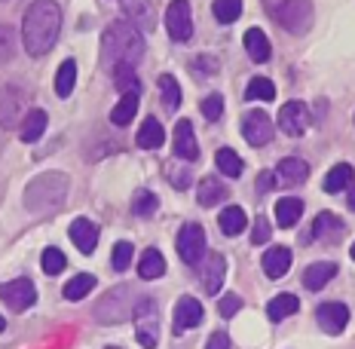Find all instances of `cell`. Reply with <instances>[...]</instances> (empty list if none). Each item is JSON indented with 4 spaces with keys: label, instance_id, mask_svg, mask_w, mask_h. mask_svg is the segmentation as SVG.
Masks as SVG:
<instances>
[{
    "label": "cell",
    "instance_id": "6da1fadb",
    "mask_svg": "<svg viewBox=\"0 0 355 349\" xmlns=\"http://www.w3.org/2000/svg\"><path fill=\"white\" fill-rule=\"evenodd\" d=\"M62 28V6L55 0H34L21 19V40L31 56H46L58 40Z\"/></svg>",
    "mask_w": 355,
    "mask_h": 349
},
{
    "label": "cell",
    "instance_id": "7a4b0ae2",
    "mask_svg": "<svg viewBox=\"0 0 355 349\" xmlns=\"http://www.w3.org/2000/svg\"><path fill=\"white\" fill-rule=\"evenodd\" d=\"M144 37H141V28L132 25V22H114V25L105 31L101 37V58L107 65H132L135 68L138 62L144 58Z\"/></svg>",
    "mask_w": 355,
    "mask_h": 349
},
{
    "label": "cell",
    "instance_id": "3957f363",
    "mask_svg": "<svg viewBox=\"0 0 355 349\" xmlns=\"http://www.w3.org/2000/svg\"><path fill=\"white\" fill-rule=\"evenodd\" d=\"M68 196V178L62 172H46L40 178H34L25 190V205L31 212H49L58 209Z\"/></svg>",
    "mask_w": 355,
    "mask_h": 349
},
{
    "label": "cell",
    "instance_id": "277c9868",
    "mask_svg": "<svg viewBox=\"0 0 355 349\" xmlns=\"http://www.w3.org/2000/svg\"><path fill=\"white\" fill-rule=\"evenodd\" d=\"M132 318H135V337L144 349H157L159 343V318H157V303L147 294H141L135 300V309H132Z\"/></svg>",
    "mask_w": 355,
    "mask_h": 349
},
{
    "label": "cell",
    "instance_id": "5b68a950",
    "mask_svg": "<svg viewBox=\"0 0 355 349\" xmlns=\"http://www.w3.org/2000/svg\"><path fill=\"white\" fill-rule=\"evenodd\" d=\"M272 16L288 34H306L313 25V6H309V0H282L272 10Z\"/></svg>",
    "mask_w": 355,
    "mask_h": 349
},
{
    "label": "cell",
    "instance_id": "8992f818",
    "mask_svg": "<svg viewBox=\"0 0 355 349\" xmlns=\"http://www.w3.org/2000/svg\"><path fill=\"white\" fill-rule=\"evenodd\" d=\"M25 114H28V95L19 86L0 89V126L3 129H16L25 120Z\"/></svg>",
    "mask_w": 355,
    "mask_h": 349
},
{
    "label": "cell",
    "instance_id": "52a82bcc",
    "mask_svg": "<svg viewBox=\"0 0 355 349\" xmlns=\"http://www.w3.org/2000/svg\"><path fill=\"white\" fill-rule=\"evenodd\" d=\"M178 255H181L184 264L196 266L199 261L205 257V230L202 224H184L181 230H178Z\"/></svg>",
    "mask_w": 355,
    "mask_h": 349
},
{
    "label": "cell",
    "instance_id": "ba28073f",
    "mask_svg": "<svg viewBox=\"0 0 355 349\" xmlns=\"http://www.w3.org/2000/svg\"><path fill=\"white\" fill-rule=\"evenodd\" d=\"M272 135H276V126H272L270 114H263V110H248V114L242 117V138H245L251 147L270 144Z\"/></svg>",
    "mask_w": 355,
    "mask_h": 349
},
{
    "label": "cell",
    "instance_id": "9c48e42d",
    "mask_svg": "<svg viewBox=\"0 0 355 349\" xmlns=\"http://www.w3.org/2000/svg\"><path fill=\"white\" fill-rule=\"evenodd\" d=\"M0 300L12 309V313H25L28 307H34L37 300V288L31 285V279H12L0 285Z\"/></svg>",
    "mask_w": 355,
    "mask_h": 349
},
{
    "label": "cell",
    "instance_id": "30bf717a",
    "mask_svg": "<svg viewBox=\"0 0 355 349\" xmlns=\"http://www.w3.org/2000/svg\"><path fill=\"white\" fill-rule=\"evenodd\" d=\"M166 28H168V37L178 43L190 40L193 37V16H190V3L187 0H172L166 10Z\"/></svg>",
    "mask_w": 355,
    "mask_h": 349
},
{
    "label": "cell",
    "instance_id": "8fae6325",
    "mask_svg": "<svg viewBox=\"0 0 355 349\" xmlns=\"http://www.w3.org/2000/svg\"><path fill=\"white\" fill-rule=\"evenodd\" d=\"M125 291H129V288H114V291L105 297V303H98V307H95V316H98L105 325H120V322L129 318L132 309H135L129 303V297H123Z\"/></svg>",
    "mask_w": 355,
    "mask_h": 349
},
{
    "label": "cell",
    "instance_id": "7c38bea8",
    "mask_svg": "<svg viewBox=\"0 0 355 349\" xmlns=\"http://www.w3.org/2000/svg\"><path fill=\"white\" fill-rule=\"evenodd\" d=\"M309 123H313V117H309V108L303 105V101H288V105H282V110H279V129L291 138L303 135V132L309 129Z\"/></svg>",
    "mask_w": 355,
    "mask_h": 349
},
{
    "label": "cell",
    "instance_id": "4fadbf2b",
    "mask_svg": "<svg viewBox=\"0 0 355 349\" xmlns=\"http://www.w3.org/2000/svg\"><path fill=\"white\" fill-rule=\"evenodd\" d=\"M202 318H205V309H202V303L196 300V297H187L184 294L181 300L175 303V334L181 337V334H187L190 328H196V325H202Z\"/></svg>",
    "mask_w": 355,
    "mask_h": 349
},
{
    "label": "cell",
    "instance_id": "5bb4252c",
    "mask_svg": "<svg viewBox=\"0 0 355 349\" xmlns=\"http://www.w3.org/2000/svg\"><path fill=\"white\" fill-rule=\"evenodd\" d=\"M315 322H319V328L324 334L337 337V334H343L346 325H349V307H346V303H322V307L315 309Z\"/></svg>",
    "mask_w": 355,
    "mask_h": 349
},
{
    "label": "cell",
    "instance_id": "9a60e30c",
    "mask_svg": "<svg viewBox=\"0 0 355 349\" xmlns=\"http://www.w3.org/2000/svg\"><path fill=\"white\" fill-rule=\"evenodd\" d=\"M68 233H71V242L77 245V248L83 251V255H92L95 245H98V233H101V230H98V224H95V221L77 218V221L71 224Z\"/></svg>",
    "mask_w": 355,
    "mask_h": 349
},
{
    "label": "cell",
    "instance_id": "2e32d148",
    "mask_svg": "<svg viewBox=\"0 0 355 349\" xmlns=\"http://www.w3.org/2000/svg\"><path fill=\"white\" fill-rule=\"evenodd\" d=\"M309 178V162L306 160H297V157H288L276 166V181L282 187H297Z\"/></svg>",
    "mask_w": 355,
    "mask_h": 349
},
{
    "label": "cell",
    "instance_id": "e0dca14e",
    "mask_svg": "<svg viewBox=\"0 0 355 349\" xmlns=\"http://www.w3.org/2000/svg\"><path fill=\"white\" fill-rule=\"evenodd\" d=\"M175 153L187 162L199 160V144H196L193 123L190 120H178V126H175Z\"/></svg>",
    "mask_w": 355,
    "mask_h": 349
},
{
    "label": "cell",
    "instance_id": "ac0fdd59",
    "mask_svg": "<svg viewBox=\"0 0 355 349\" xmlns=\"http://www.w3.org/2000/svg\"><path fill=\"white\" fill-rule=\"evenodd\" d=\"M224 276H227V257L224 255H209V261H205L202 273H199L205 294H218L220 285H224Z\"/></svg>",
    "mask_w": 355,
    "mask_h": 349
},
{
    "label": "cell",
    "instance_id": "d6986e66",
    "mask_svg": "<svg viewBox=\"0 0 355 349\" xmlns=\"http://www.w3.org/2000/svg\"><path fill=\"white\" fill-rule=\"evenodd\" d=\"M261 266L270 279H282L288 270H291V248L285 245H276V248H266V255L261 257Z\"/></svg>",
    "mask_w": 355,
    "mask_h": 349
},
{
    "label": "cell",
    "instance_id": "ffe728a7",
    "mask_svg": "<svg viewBox=\"0 0 355 349\" xmlns=\"http://www.w3.org/2000/svg\"><path fill=\"white\" fill-rule=\"evenodd\" d=\"M196 203L202 205V209H214L218 203H224L227 199V184L220 181V178H214V175H209V178H202L199 181V193H196Z\"/></svg>",
    "mask_w": 355,
    "mask_h": 349
},
{
    "label": "cell",
    "instance_id": "44dd1931",
    "mask_svg": "<svg viewBox=\"0 0 355 349\" xmlns=\"http://www.w3.org/2000/svg\"><path fill=\"white\" fill-rule=\"evenodd\" d=\"M340 233H343V221H340L334 212H319V214H315L313 233H309L306 239H324V242H331V239H337Z\"/></svg>",
    "mask_w": 355,
    "mask_h": 349
},
{
    "label": "cell",
    "instance_id": "7402d4cb",
    "mask_svg": "<svg viewBox=\"0 0 355 349\" xmlns=\"http://www.w3.org/2000/svg\"><path fill=\"white\" fill-rule=\"evenodd\" d=\"M46 123H49L46 110H40V108L28 110L25 120H21V129H19L21 141H25V144H34V141H40V135L46 132Z\"/></svg>",
    "mask_w": 355,
    "mask_h": 349
},
{
    "label": "cell",
    "instance_id": "603a6c76",
    "mask_svg": "<svg viewBox=\"0 0 355 349\" xmlns=\"http://www.w3.org/2000/svg\"><path fill=\"white\" fill-rule=\"evenodd\" d=\"M337 276V264L331 261H319L313 266H306V273H303V285L309 288V291H322L324 285H328L331 279Z\"/></svg>",
    "mask_w": 355,
    "mask_h": 349
},
{
    "label": "cell",
    "instance_id": "cb8c5ba5",
    "mask_svg": "<svg viewBox=\"0 0 355 349\" xmlns=\"http://www.w3.org/2000/svg\"><path fill=\"white\" fill-rule=\"evenodd\" d=\"M138 147H144V151H159L162 141H166V129H162L159 120H153V117H147V120L141 123V129H138Z\"/></svg>",
    "mask_w": 355,
    "mask_h": 349
},
{
    "label": "cell",
    "instance_id": "d4e9b609",
    "mask_svg": "<svg viewBox=\"0 0 355 349\" xmlns=\"http://www.w3.org/2000/svg\"><path fill=\"white\" fill-rule=\"evenodd\" d=\"M300 309V297H294V294H276L270 303H266V316H270V322H282V318L288 316H294Z\"/></svg>",
    "mask_w": 355,
    "mask_h": 349
},
{
    "label": "cell",
    "instance_id": "484cf974",
    "mask_svg": "<svg viewBox=\"0 0 355 349\" xmlns=\"http://www.w3.org/2000/svg\"><path fill=\"white\" fill-rule=\"evenodd\" d=\"M245 49H248V56L254 58L257 65H263V62H270V53H272V46H270V40H266V34L261 31V28H248L245 31Z\"/></svg>",
    "mask_w": 355,
    "mask_h": 349
},
{
    "label": "cell",
    "instance_id": "4316f807",
    "mask_svg": "<svg viewBox=\"0 0 355 349\" xmlns=\"http://www.w3.org/2000/svg\"><path fill=\"white\" fill-rule=\"evenodd\" d=\"M300 214H303V199H297V196H285L276 203V224L279 227L291 230L300 221Z\"/></svg>",
    "mask_w": 355,
    "mask_h": 349
},
{
    "label": "cell",
    "instance_id": "83f0119b",
    "mask_svg": "<svg viewBox=\"0 0 355 349\" xmlns=\"http://www.w3.org/2000/svg\"><path fill=\"white\" fill-rule=\"evenodd\" d=\"M355 181V172L349 162H337L328 175H324V190L328 193H340V190H349V184Z\"/></svg>",
    "mask_w": 355,
    "mask_h": 349
},
{
    "label": "cell",
    "instance_id": "f1b7e54d",
    "mask_svg": "<svg viewBox=\"0 0 355 349\" xmlns=\"http://www.w3.org/2000/svg\"><path fill=\"white\" fill-rule=\"evenodd\" d=\"M218 224H220V233H224V236H239L242 230H245L248 218H245V212H242L239 205H227V209L220 212Z\"/></svg>",
    "mask_w": 355,
    "mask_h": 349
},
{
    "label": "cell",
    "instance_id": "f546056e",
    "mask_svg": "<svg viewBox=\"0 0 355 349\" xmlns=\"http://www.w3.org/2000/svg\"><path fill=\"white\" fill-rule=\"evenodd\" d=\"M162 273H166V257L157 248H147L141 255V264H138V276L144 282H150V279H159Z\"/></svg>",
    "mask_w": 355,
    "mask_h": 349
},
{
    "label": "cell",
    "instance_id": "4dcf8cb0",
    "mask_svg": "<svg viewBox=\"0 0 355 349\" xmlns=\"http://www.w3.org/2000/svg\"><path fill=\"white\" fill-rule=\"evenodd\" d=\"M120 6H123L125 16H129L132 25H138V28L153 25V10L147 0H120Z\"/></svg>",
    "mask_w": 355,
    "mask_h": 349
},
{
    "label": "cell",
    "instance_id": "1f68e13d",
    "mask_svg": "<svg viewBox=\"0 0 355 349\" xmlns=\"http://www.w3.org/2000/svg\"><path fill=\"white\" fill-rule=\"evenodd\" d=\"M135 114H138V95L125 92L123 99L116 101V108L110 110V123L114 126H129L132 120H135Z\"/></svg>",
    "mask_w": 355,
    "mask_h": 349
},
{
    "label": "cell",
    "instance_id": "d6a6232c",
    "mask_svg": "<svg viewBox=\"0 0 355 349\" xmlns=\"http://www.w3.org/2000/svg\"><path fill=\"white\" fill-rule=\"evenodd\" d=\"M114 86L120 89L123 95L125 92H132V95L141 92V83H138V77H135V68H132V65H125V62L114 65Z\"/></svg>",
    "mask_w": 355,
    "mask_h": 349
},
{
    "label": "cell",
    "instance_id": "836d02e7",
    "mask_svg": "<svg viewBox=\"0 0 355 349\" xmlns=\"http://www.w3.org/2000/svg\"><path fill=\"white\" fill-rule=\"evenodd\" d=\"M73 83H77V62L68 58V62H62V68L55 74V95L58 99H68L73 92Z\"/></svg>",
    "mask_w": 355,
    "mask_h": 349
},
{
    "label": "cell",
    "instance_id": "e575fe53",
    "mask_svg": "<svg viewBox=\"0 0 355 349\" xmlns=\"http://www.w3.org/2000/svg\"><path fill=\"white\" fill-rule=\"evenodd\" d=\"M214 162H218V172L220 175H227V178H239L242 175V160H239V153L233 151V147H220L218 153H214Z\"/></svg>",
    "mask_w": 355,
    "mask_h": 349
},
{
    "label": "cell",
    "instance_id": "d590c367",
    "mask_svg": "<svg viewBox=\"0 0 355 349\" xmlns=\"http://www.w3.org/2000/svg\"><path fill=\"white\" fill-rule=\"evenodd\" d=\"M95 285H98V279H95L92 273H80V276H73L68 285H64V291H62V294L68 297V300H80V297H86Z\"/></svg>",
    "mask_w": 355,
    "mask_h": 349
},
{
    "label": "cell",
    "instance_id": "8d00e7d4",
    "mask_svg": "<svg viewBox=\"0 0 355 349\" xmlns=\"http://www.w3.org/2000/svg\"><path fill=\"white\" fill-rule=\"evenodd\" d=\"M159 92H162V105L168 110H178V105H181V86H178V80L172 74H162L159 77Z\"/></svg>",
    "mask_w": 355,
    "mask_h": 349
},
{
    "label": "cell",
    "instance_id": "74e56055",
    "mask_svg": "<svg viewBox=\"0 0 355 349\" xmlns=\"http://www.w3.org/2000/svg\"><path fill=\"white\" fill-rule=\"evenodd\" d=\"M211 10H214V19H218L220 25H230V22H236L242 16V0H214Z\"/></svg>",
    "mask_w": 355,
    "mask_h": 349
},
{
    "label": "cell",
    "instance_id": "f35d334b",
    "mask_svg": "<svg viewBox=\"0 0 355 349\" xmlns=\"http://www.w3.org/2000/svg\"><path fill=\"white\" fill-rule=\"evenodd\" d=\"M276 99V83L270 77H254L248 83V101H272Z\"/></svg>",
    "mask_w": 355,
    "mask_h": 349
},
{
    "label": "cell",
    "instance_id": "ab89813d",
    "mask_svg": "<svg viewBox=\"0 0 355 349\" xmlns=\"http://www.w3.org/2000/svg\"><path fill=\"white\" fill-rule=\"evenodd\" d=\"M40 266H43L46 276H58V273L68 266V257L62 255V248H46L43 251V257H40Z\"/></svg>",
    "mask_w": 355,
    "mask_h": 349
},
{
    "label": "cell",
    "instance_id": "60d3db41",
    "mask_svg": "<svg viewBox=\"0 0 355 349\" xmlns=\"http://www.w3.org/2000/svg\"><path fill=\"white\" fill-rule=\"evenodd\" d=\"M157 193H150V190H138L135 193V199H132V212L138 214V218H150L153 212H157Z\"/></svg>",
    "mask_w": 355,
    "mask_h": 349
},
{
    "label": "cell",
    "instance_id": "b9f144b4",
    "mask_svg": "<svg viewBox=\"0 0 355 349\" xmlns=\"http://www.w3.org/2000/svg\"><path fill=\"white\" fill-rule=\"evenodd\" d=\"M12 56H16V28L0 25V65L12 62Z\"/></svg>",
    "mask_w": 355,
    "mask_h": 349
},
{
    "label": "cell",
    "instance_id": "7bdbcfd3",
    "mask_svg": "<svg viewBox=\"0 0 355 349\" xmlns=\"http://www.w3.org/2000/svg\"><path fill=\"white\" fill-rule=\"evenodd\" d=\"M132 257H135V245L132 242H116L114 245V270H129V264H132Z\"/></svg>",
    "mask_w": 355,
    "mask_h": 349
},
{
    "label": "cell",
    "instance_id": "ee69618b",
    "mask_svg": "<svg viewBox=\"0 0 355 349\" xmlns=\"http://www.w3.org/2000/svg\"><path fill=\"white\" fill-rule=\"evenodd\" d=\"M220 114H224V99H220L218 92H211L209 99L202 101V117H205L209 123H218V120H220Z\"/></svg>",
    "mask_w": 355,
    "mask_h": 349
},
{
    "label": "cell",
    "instance_id": "f6af8a7d",
    "mask_svg": "<svg viewBox=\"0 0 355 349\" xmlns=\"http://www.w3.org/2000/svg\"><path fill=\"white\" fill-rule=\"evenodd\" d=\"M242 309V297L239 294H224L220 297V303H218V313L224 316V318H230V316H236Z\"/></svg>",
    "mask_w": 355,
    "mask_h": 349
},
{
    "label": "cell",
    "instance_id": "bcb514c9",
    "mask_svg": "<svg viewBox=\"0 0 355 349\" xmlns=\"http://www.w3.org/2000/svg\"><path fill=\"white\" fill-rule=\"evenodd\" d=\"M168 181H172V187H178V190H187L190 184H193V172L190 169H168Z\"/></svg>",
    "mask_w": 355,
    "mask_h": 349
},
{
    "label": "cell",
    "instance_id": "7dc6e473",
    "mask_svg": "<svg viewBox=\"0 0 355 349\" xmlns=\"http://www.w3.org/2000/svg\"><path fill=\"white\" fill-rule=\"evenodd\" d=\"M270 233H272L270 221H266V218H257V221H254V230H251V245H263L266 239H270Z\"/></svg>",
    "mask_w": 355,
    "mask_h": 349
},
{
    "label": "cell",
    "instance_id": "c3c4849f",
    "mask_svg": "<svg viewBox=\"0 0 355 349\" xmlns=\"http://www.w3.org/2000/svg\"><path fill=\"white\" fill-rule=\"evenodd\" d=\"M205 349H230V337H227L224 331H214L209 337V343H205Z\"/></svg>",
    "mask_w": 355,
    "mask_h": 349
},
{
    "label": "cell",
    "instance_id": "681fc988",
    "mask_svg": "<svg viewBox=\"0 0 355 349\" xmlns=\"http://www.w3.org/2000/svg\"><path fill=\"white\" fill-rule=\"evenodd\" d=\"M276 175H272V172H261V178H257V190H261V193H266V190H270V187H276Z\"/></svg>",
    "mask_w": 355,
    "mask_h": 349
},
{
    "label": "cell",
    "instance_id": "f907efd6",
    "mask_svg": "<svg viewBox=\"0 0 355 349\" xmlns=\"http://www.w3.org/2000/svg\"><path fill=\"white\" fill-rule=\"evenodd\" d=\"M346 203H349V209L355 212V184H349V193H346Z\"/></svg>",
    "mask_w": 355,
    "mask_h": 349
},
{
    "label": "cell",
    "instance_id": "816d5d0a",
    "mask_svg": "<svg viewBox=\"0 0 355 349\" xmlns=\"http://www.w3.org/2000/svg\"><path fill=\"white\" fill-rule=\"evenodd\" d=\"M3 328H6V318H3V316H0V334H3Z\"/></svg>",
    "mask_w": 355,
    "mask_h": 349
},
{
    "label": "cell",
    "instance_id": "f5cc1de1",
    "mask_svg": "<svg viewBox=\"0 0 355 349\" xmlns=\"http://www.w3.org/2000/svg\"><path fill=\"white\" fill-rule=\"evenodd\" d=\"M352 261H355V242H352Z\"/></svg>",
    "mask_w": 355,
    "mask_h": 349
}]
</instances>
